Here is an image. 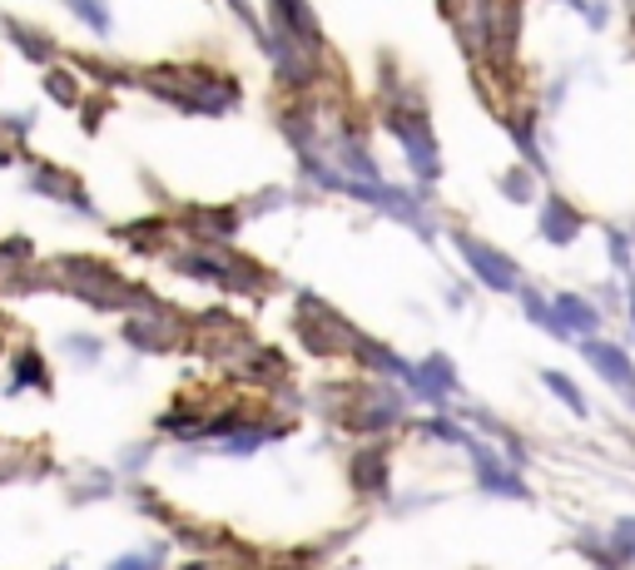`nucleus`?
I'll return each instance as SVG.
<instances>
[]
</instances>
